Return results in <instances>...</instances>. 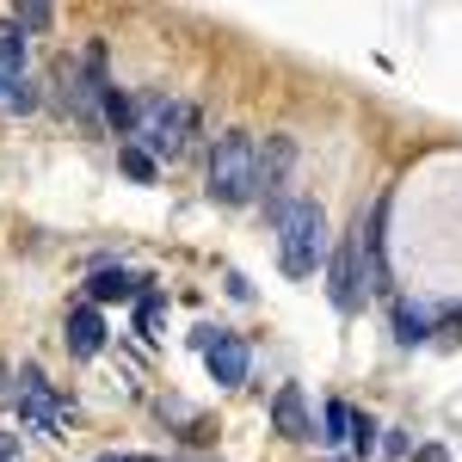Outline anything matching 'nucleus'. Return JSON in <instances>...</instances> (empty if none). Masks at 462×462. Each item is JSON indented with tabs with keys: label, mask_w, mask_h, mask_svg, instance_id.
<instances>
[{
	"label": "nucleus",
	"mask_w": 462,
	"mask_h": 462,
	"mask_svg": "<svg viewBox=\"0 0 462 462\" xmlns=\"http://www.w3.org/2000/svg\"><path fill=\"white\" fill-rule=\"evenodd\" d=\"M272 222H278V259H284V272L290 278H315L320 265H327V210H320L315 198H290Z\"/></svg>",
	"instance_id": "1"
},
{
	"label": "nucleus",
	"mask_w": 462,
	"mask_h": 462,
	"mask_svg": "<svg viewBox=\"0 0 462 462\" xmlns=\"http://www.w3.org/2000/svg\"><path fill=\"white\" fill-rule=\"evenodd\" d=\"M191 124H198V111L185 106V99L143 93V99H136V130H130V143L143 148L148 161H179V154H185V136H191Z\"/></svg>",
	"instance_id": "2"
},
{
	"label": "nucleus",
	"mask_w": 462,
	"mask_h": 462,
	"mask_svg": "<svg viewBox=\"0 0 462 462\" xmlns=\"http://www.w3.org/2000/svg\"><path fill=\"white\" fill-rule=\"evenodd\" d=\"M210 198L216 204H247V198H259V143H253L247 130H228L222 143L210 148Z\"/></svg>",
	"instance_id": "3"
},
{
	"label": "nucleus",
	"mask_w": 462,
	"mask_h": 462,
	"mask_svg": "<svg viewBox=\"0 0 462 462\" xmlns=\"http://www.w3.org/2000/svg\"><path fill=\"white\" fill-rule=\"evenodd\" d=\"M13 401H19V420H25L32 431H50V438H56V431L69 426V401L43 383V370H37V364L19 370V394H13Z\"/></svg>",
	"instance_id": "4"
},
{
	"label": "nucleus",
	"mask_w": 462,
	"mask_h": 462,
	"mask_svg": "<svg viewBox=\"0 0 462 462\" xmlns=\"http://www.w3.org/2000/svg\"><path fill=\"white\" fill-rule=\"evenodd\" d=\"M290 161H296V143H290V136H272V143L259 148V179H253V185H259V198H265V210H272V216L290 204V198H284Z\"/></svg>",
	"instance_id": "5"
},
{
	"label": "nucleus",
	"mask_w": 462,
	"mask_h": 462,
	"mask_svg": "<svg viewBox=\"0 0 462 462\" xmlns=\"http://www.w3.org/2000/svg\"><path fill=\"white\" fill-rule=\"evenodd\" d=\"M204 364H210V376L222 383V389H235V383H247V339L241 333H222V327H210V346H204Z\"/></svg>",
	"instance_id": "6"
},
{
	"label": "nucleus",
	"mask_w": 462,
	"mask_h": 462,
	"mask_svg": "<svg viewBox=\"0 0 462 462\" xmlns=\"http://www.w3.org/2000/svg\"><path fill=\"white\" fill-rule=\"evenodd\" d=\"M357 265H364V216L352 222V235H346V247H339V259H333V309L339 315H352L357 309Z\"/></svg>",
	"instance_id": "7"
},
{
	"label": "nucleus",
	"mask_w": 462,
	"mask_h": 462,
	"mask_svg": "<svg viewBox=\"0 0 462 462\" xmlns=\"http://www.w3.org/2000/svg\"><path fill=\"white\" fill-rule=\"evenodd\" d=\"M62 339H69V352H74V357H93L99 346H106V320H99V309H93V302L69 309V327H62Z\"/></svg>",
	"instance_id": "8"
},
{
	"label": "nucleus",
	"mask_w": 462,
	"mask_h": 462,
	"mask_svg": "<svg viewBox=\"0 0 462 462\" xmlns=\"http://www.w3.org/2000/svg\"><path fill=\"white\" fill-rule=\"evenodd\" d=\"M272 420H278V431H284V438H296V444H309V438H315V426H309V407H302V389H296V383H284V389H278V401H272Z\"/></svg>",
	"instance_id": "9"
},
{
	"label": "nucleus",
	"mask_w": 462,
	"mask_h": 462,
	"mask_svg": "<svg viewBox=\"0 0 462 462\" xmlns=\"http://www.w3.org/2000/svg\"><path fill=\"white\" fill-rule=\"evenodd\" d=\"M136 290H143V278H136V272H124V265H99V272L87 278V296H93V309H99V302H130Z\"/></svg>",
	"instance_id": "10"
},
{
	"label": "nucleus",
	"mask_w": 462,
	"mask_h": 462,
	"mask_svg": "<svg viewBox=\"0 0 462 462\" xmlns=\"http://www.w3.org/2000/svg\"><path fill=\"white\" fill-rule=\"evenodd\" d=\"M364 259H370V290H389V259H383V204L364 216Z\"/></svg>",
	"instance_id": "11"
},
{
	"label": "nucleus",
	"mask_w": 462,
	"mask_h": 462,
	"mask_svg": "<svg viewBox=\"0 0 462 462\" xmlns=\"http://www.w3.org/2000/svg\"><path fill=\"white\" fill-rule=\"evenodd\" d=\"M0 106H6V111H32L37 106L32 80H25L19 69H0Z\"/></svg>",
	"instance_id": "12"
},
{
	"label": "nucleus",
	"mask_w": 462,
	"mask_h": 462,
	"mask_svg": "<svg viewBox=\"0 0 462 462\" xmlns=\"http://www.w3.org/2000/svg\"><path fill=\"white\" fill-rule=\"evenodd\" d=\"M394 339H401V346H420V339H431V315H426V309H407V302H401V309H394Z\"/></svg>",
	"instance_id": "13"
},
{
	"label": "nucleus",
	"mask_w": 462,
	"mask_h": 462,
	"mask_svg": "<svg viewBox=\"0 0 462 462\" xmlns=\"http://www.w3.org/2000/svg\"><path fill=\"white\" fill-rule=\"evenodd\" d=\"M0 69L25 74V32H19V19H0Z\"/></svg>",
	"instance_id": "14"
},
{
	"label": "nucleus",
	"mask_w": 462,
	"mask_h": 462,
	"mask_svg": "<svg viewBox=\"0 0 462 462\" xmlns=\"http://www.w3.org/2000/svg\"><path fill=\"white\" fill-rule=\"evenodd\" d=\"M320 438H327V444H339V438H352V407H346V401H327V413H320Z\"/></svg>",
	"instance_id": "15"
},
{
	"label": "nucleus",
	"mask_w": 462,
	"mask_h": 462,
	"mask_svg": "<svg viewBox=\"0 0 462 462\" xmlns=\"http://www.w3.org/2000/svg\"><path fill=\"white\" fill-rule=\"evenodd\" d=\"M352 450H357V457L376 450V420H370V413H352Z\"/></svg>",
	"instance_id": "16"
},
{
	"label": "nucleus",
	"mask_w": 462,
	"mask_h": 462,
	"mask_svg": "<svg viewBox=\"0 0 462 462\" xmlns=\"http://www.w3.org/2000/svg\"><path fill=\"white\" fill-rule=\"evenodd\" d=\"M124 173H130V179H143V185H148V179L161 173V167H154V161H148V154H143L136 143H124Z\"/></svg>",
	"instance_id": "17"
},
{
	"label": "nucleus",
	"mask_w": 462,
	"mask_h": 462,
	"mask_svg": "<svg viewBox=\"0 0 462 462\" xmlns=\"http://www.w3.org/2000/svg\"><path fill=\"white\" fill-rule=\"evenodd\" d=\"M13 19H19V32H43L50 25V6H19Z\"/></svg>",
	"instance_id": "18"
},
{
	"label": "nucleus",
	"mask_w": 462,
	"mask_h": 462,
	"mask_svg": "<svg viewBox=\"0 0 462 462\" xmlns=\"http://www.w3.org/2000/svg\"><path fill=\"white\" fill-rule=\"evenodd\" d=\"M136 327H143V333H154V327H161V296H143V309H136Z\"/></svg>",
	"instance_id": "19"
},
{
	"label": "nucleus",
	"mask_w": 462,
	"mask_h": 462,
	"mask_svg": "<svg viewBox=\"0 0 462 462\" xmlns=\"http://www.w3.org/2000/svg\"><path fill=\"white\" fill-rule=\"evenodd\" d=\"M19 457V438H13V431H0V462H13Z\"/></svg>",
	"instance_id": "20"
},
{
	"label": "nucleus",
	"mask_w": 462,
	"mask_h": 462,
	"mask_svg": "<svg viewBox=\"0 0 462 462\" xmlns=\"http://www.w3.org/2000/svg\"><path fill=\"white\" fill-rule=\"evenodd\" d=\"M420 462H444V450H438V444H431V450H420Z\"/></svg>",
	"instance_id": "21"
},
{
	"label": "nucleus",
	"mask_w": 462,
	"mask_h": 462,
	"mask_svg": "<svg viewBox=\"0 0 462 462\" xmlns=\"http://www.w3.org/2000/svg\"><path fill=\"white\" fill-rule=\"evenodd\" d=\"M6 383H13V376H6V364H0V401H6V394H13V389H6Z\"/></svg>",
	"instance_id": "22"
},
{
	"label": "nucleus",
	"mask_w": 462,
	"mask_h": 462,
	"mask_svg": "<svg viewBox=\"0 0 462 462\" xmlns=\"http://www.w3.org/2000/svg\"><path fill=\"white\" fill-rule=\"evenodd\" d=\"M106 462H130V457H106Z\"/></svg>",
	"instance_id": "23"
},
{
	"label": "nucleus",
	"mask_w": 462,
	"mask_h": 462,
	"mask_svg": "<svg viewBox=\"0 0 462 462\" xmlns=\"http://www.w3.org/2000/svg\"><path fill=\"white\" fill-rule=\"evenodd\" d=\"M130 462H154V457H130Z\"/></svg>",
	"instance_id": "24"
}]
</instances>
